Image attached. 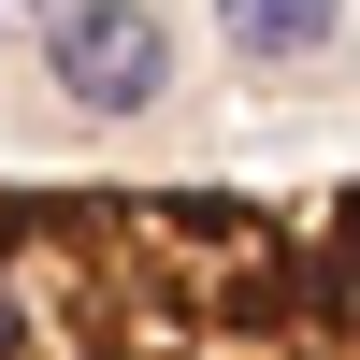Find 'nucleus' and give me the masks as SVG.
<instances>
[{"instance_id":"nucleus-2","label":"nucleus","mask_w":360,"mask_h":360,"mask_svg":"<svg viewBox=\"0 0 360 360\" xmlns=\"http://www.w3.org/2000/svg\"><path fill=\"white\" fill-rule=\"evenodd\" d=\"M44 72H58L72 115H159L173 29H159V0H58L44 15Z\"/></svg>"},{"instance_id":"nucleus-1","label":"nucleus","mask_w":360,"mask_h":360,"mask_svg":"<svg viewBox=\"0 0 360 360\" xmlns=\"http://www.w3.org/2000/svg\"><path fill=\"white\" fill-rule=\"evenodd\" d=\"M0 360H346V202L0 188Z\"/></svg>"},{"instance_id":"nucleus-3","label":"nucleus","mask_w":360,"mask_h":360,"mask_svg":"<svg viewBox=\"0 0 360 360\" xmlns=\"http://www.w3.org/2000/svg\"><path fill=\"white\" fill-rule=\"evenodd\" d=\"M217 44L245 72H303V58L346 44V0H217Z\"/></svg>"},{"instance_id":"nucleus-4","label":"nucleus","mask_w":360,"mask_h":360,"mask_svg":"<svg viewBox=\"0 0 360 360\" xmlns=\"http://www.w3.org/2000/svg\"><path fill=\"white\" fill-rule=\"evenodd\" d=\"M0 15H15V0H0Z\"/></svg>"}]
</instances>
